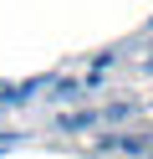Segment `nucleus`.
Instances as JSON below:
<instances>
[{
  "label": "nucleus",
  "instance_id": "1",
  "mask_svg": "<svg viewBox=\"0 0 153 159\" xmlns=\"http://www.w3.org/2000/svg\"><path fill=\"white\" fill-rule=\"evenodd\" d=\"M92 123H102V113H66L61 118V134H77V128H92Z\"/></svg>",
  "mask_w": 153,
  "mask_h": 159
},
{
  "label": "nucleus",
  "instance_id": "2",
  "mask_svg": "<svg viewBox=\"0 0 153 159\" xmlns=\"http://www.w3.org/2000/svg\"><path fill=\"white\" fill-rule=\"evenodd\" d=\"M122 118H133V103H117V108H107V113H102V123H122Z\"/></svg>",
  "mask_w": 153,
  "mask_h": 159
}]
</instances>
